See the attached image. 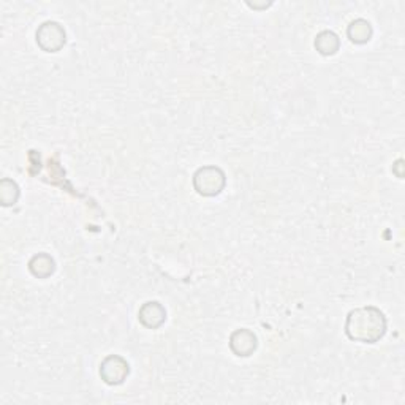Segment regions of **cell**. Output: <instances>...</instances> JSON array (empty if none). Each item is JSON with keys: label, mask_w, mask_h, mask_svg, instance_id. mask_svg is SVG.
Masks as SVG:
<instances>
[{"label": "cell", "mask_w": 405, "mask_h": 405, "mask_svg": "<svg viewBox=\"0 0 405 405\" xmlns=\"http://www.w3.org/2000/svg\"><path fill=\"white\" fill-rule=\"evenodd\" d=\"M386 328L388 323L385 314L373 306L354 309L347 315L345 334L354 342L375 344L386 334Z\"/></svg>", "instance_id": "1"}, {"label": "cell", "mask_w": 405, "mask_h": 405, "mask_svg": "<svg viewBox=\"0 0 405 405\" xmlns=\"http://www.w3.org/2000/svg\"><path fill=\"white\" fill-rule=\"evenodd\" d=\"M225 182V173L217 167H202L193 176V187L202 196L219 195Z\"/></svg>", "instance_id": "2"}, {"label": "cell", "mask_w": 405, "mask_h": 405, "mask_svg": "<svg viewBox=\"0 0 405 405\" xmlns=\"http://www.w3.org/2000/svg\"><path fill=\"white\" fill-rule=\"evenodd\" d=\"M67 41V34L62 25L56 21L43 22L37 29V43L44 53H57Z\"/></svg>", "instance_id": "3"}, {"label": "cell", "mask_w": 405, "mask_h": 405, "mask_svg": "<svg viewBox=\"0 0 405 405\" xmlns=\"http://www.w3.org/2000/svg\"><path fill=\"white\" fill-rule=\"evenodd\" d=\"M130 366L122 356L117 354H111L103 359V363L100 366V377L103 378L106 385H120L124 383V380L129 377Z\"/></svg>", "instance_id": "4"}, {"label": "cell", "mask_w": 405, "mask_h": 405, "mask_svg": "<svg viewBox=\"0 0 405 405\" xmlns=\"http://www.w3.org/2000/svg\"><path fill=\"white\" fill-rule=\"evenodd\" d=\"M230 348L236 356L247 358L257 350V335L250 329H238L230 338Z\"/></svg>", "instance_id": "5"}, {"label": "cell", "mask_w": 405, "mask_h": 405, "mask_svg": "<svg viewBox=\"0 0 405 405\" xmlns=\"http://www.w3.org/2000/svg\"><path fill=\"white\" fill-rule=\"evenodd\" d=\"M138 319L146 328L157 329L167 320V310L157 301H149L141 306L138 312Z\"/></svg>", "instance_id": "6"}, {"label": "cell", "mask_w": 405, "mask_h": 405, "mask_svg": "<svg viewBox=\"0 0 405 405\" xmlns=\"http://www.w3.org/2000/svg\"><path fill=\"white\" fill-rule=\"evenodd\" d=\"M29 269L38 278H46L54 274L56 263L48 253H38L29 262Z\"/></svg>", "instance_id": "7"}, {"label": "cell", "mask_w": 405, "mask_h": 405, "mask_svg": "<svg viewBox=\"0 0 405 405\" xmlns=\"http://www.w3.org/2000/svg\"><path fill=\"white\" fill-rule=\"evenodd\" d=\"M339 37L331 30H323L315 38V48L321 56H334L339 51Z\"/></svg>", "instance_id": "8"}, {"label": "cell", "mask_w": 405, "mask_h": 405, "mask_svg": "<svg viewBox=\"0 0 405 405\" xmlns=\"http://www.w3.org/2000/svg\"><path fill=\"white\" fill-rule=\"evenodd\" d=\"M348 38L356 44H364L372 38V25L366 19H356L348 25Z\"/></svg>", "instance_id": "9"}, {"label": "cell", "mask_w": 405, "mask_h": 405, "mask_svg": "<svg viewBox=\"0 0 405 405\" xmlns=\"http://www.w3.org/2000/svg\"><path fill=\"white\" fill-rule=\"evenodd\" d=\"M19 198V187L15 181L11 179H2L0 182V200H2L4 206L16 205Z\"/></svg>", "instance_id": "10"}]
</instances>
